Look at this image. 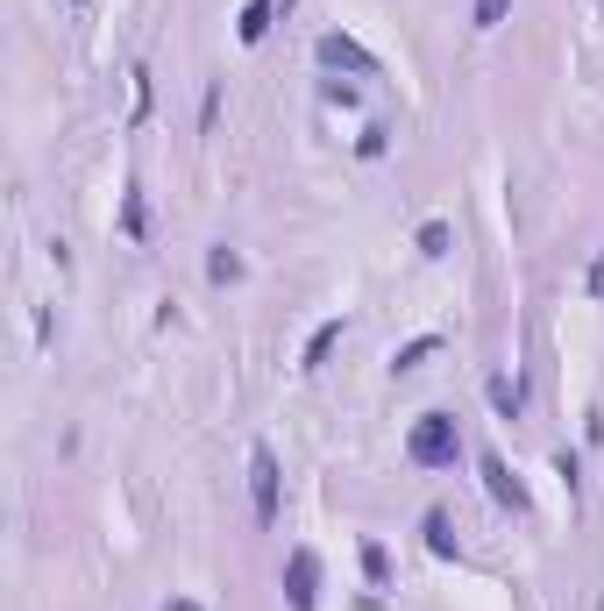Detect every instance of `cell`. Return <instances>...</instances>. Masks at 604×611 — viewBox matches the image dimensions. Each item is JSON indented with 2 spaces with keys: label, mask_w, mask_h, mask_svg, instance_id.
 Listing matches in <instances>:
<instances>
[{
  "label": "cell",
  "mask_w": 604,
  "mask_h": 611,
  "mask_svg": "<svg viewBox=\"0 0 604 611\" xmlns=\"http://www.w3.org/2000/svg\"><path fill=\"white\" fill-rule=\"evenodd\" d=\"M405 455H413L420 469H456V455H462L456 420H448V412H420L413 434H405Z\"/></svg>",
  "instance_id": "cell-1"
},
{
  "label": "cell",
  "mask_w": 604,
  "mask_h": 611,
  "mask_svg": "<svg viewBox=\"0 0 604 611\" xmlns=\"http://www.w3.org/2000/svg\"><path fill=\"white\" fill-rule=\"evenodd\" d=\"M284 604L292 611L321 604V555H313V547H292V555H284Z\"/></svg>",
  "instance_id": "cell-2"
},
{
  "label": "cell",
  "mask_w": 604,
  "mask_h": 611,
  "mask_svg": "<svg viewBox=\"0 0 604 611\" xmlns=\"http://www.w3.org/2000/svg\"><path fill=\"white\" fill-rule=\"evenodd\" d=\"M249 498H256V519L278 527V455H270L264 441L249 449Z\"/></svg>",
  "instance_id": "cell-3"
},
{
  "label": "cell",
  "mask_w": 604,
  "mask_h": 611,
  "mask_svg": "<svg viewBox=\"0 0 604 611\" xmlns=\"http://www.w3.org/2000/svg\"><path fill=\"white\" fill-rule=\"evenodd\" d=\"M321 65H327V71H362V79H370L377 57L362 50V43H349V36H321Z\"/></svg>",
  "instance_id": "cell-4"
},
{
  "label": "cell",
  "mask_w": 604,
  "mask_h": 611,
  "mask_svg": "<svg viewBox=\"0 0 604 611\" xmlns=\"http://www.w3.org/2000/svg\"><path fill=\"white\" fill-rule=\"evenodd\" d=\"M483 490H491V498L505 505V512H526V484H519V476H512L497 455H483Z\"/></svg>",
  "instance_id": "cell-5"
},
{
  "label": "cell",
  "mask_w": 604,
  "mask_h": 611,
  "mask_svg": "<svg viewBox=\"0 0 604 611\" xmlns=\"http://www.w3.org/2000/svg\"><path fill=\"white\" fill-rule=\"evenodd\" d=\"M491 406L505 412V420H519L526 412V377H491Z\"/></svg>",
  "instance_id": "cell-6"
},
{
  "label": "cell",
  "mask_w": 604,
  "mask_h": 611,
  "mask_svg": "<svg viewBox=\"0 0 604 611\" xmlns=\"http://www.w3.org/2000/svg\"><path fill=\"white\" fill-rule=\"evenodd\" d=\"M270 14H278L270 0H249V8H242V22H235V36H242V43H264V36H270Z\"/></svg>",
  "instance_id": "cell-7"
},
{
  "label": "cell",
  "mask_w": 604,
  "mask_h": 611,
  "mask_svg": "<svg viewBox=\"0 0 604 611\" xmlns=\"http://www.w3.org/2000/svg\"><path fill=\"white\" fill-rule=\"evenodd\" d=\"M342 335H349V320H327V327H321V335H313V341H306V370H321V363H327V355H335V341H342Z\"/></svg>",
  "instance_id": "cell-8"
},
{
  "label": "cell",
  "mask_w": 604,
  "mask_h": 611,
  "mask_svg": "<svg viewBox=\"0 0 604 611\" xmlns=\"http://www.w3.org/2000/svg\"><path fill=\"white\" fill-rule=\"evenodd\" d=\"M206 278H214V285H235V278H242V257H235L228 242H221L214 257H206Z\"/></svg>",
  "instance_id": "cell-9"
},
{
  "label": "cell",
  "mask_w": 604,
  "mask_h": 611,
  "mask_svg": "<svg viewBox=\"0 0 604 611\" xmlns=\"http://www.w3.org/2000/svg\"><path fill=\"white\" fill-rule=\"evenodd\" d=\"M121 228H128V242H143V235H149V206H143V192H128V206H121Z\"/></svg>",
  "instance_id": "cell-10"
},
{
  "label": "cell",
  "mask_w": 604,
  "mask_h": 611,
  "mask_svg": "<svg viewBox=\"0 0 604 611\" xmlns=\"http://www.w3.org/2000/svg\"><path fill=\"white\" fill-rule=\"evenodd\" d=\"M420 257H448V220H427V228H420Z\"/></svg>",
  "instance_id": "cell-11"
},
{
  "label": "cell",
  "mask_w": 604,
  "mask_h": 611,
  "mask_svg": "<svg viewBox=\"0 0 604 611\" xmlns=\"http://www.w3.org/2000/svg\"><path fill=\"white\" fill-rule=\"evenodd\" d=\"M427 547H434V555H456V533H448L441 512H427Z\"/></svg>",
  "instance_id": "cell-12"
},
{
  "label": "cell",
  "mask_w": 604,
  "mask_h": 611,
  "mask_svg": "<svg viewBox=\"0 0 604 611\" xmlns=\"http://www.w3.org/2000/svg\"><path fill=\"white\" fill-rule=\"evenodd\" d=\"M384 150H391V128L370 122V128H362V143H356V157H384Z\"/></svg>",
  "instance_id": "cell-13"
},
{
  "label": "cell",
  "mask_w": 604,
  "mask_h": 611,
  "mask_svg": "<svg viewBox=\"0 0 604 611\" xmlns=\"http://www.w3.org/2000/svg\"><path fill=\"white\" fill-rule=\"evenodd\" d=\"M434 349H441V341H434V335H420V341H413V349H399V363H391V370H420V363H427V355H434Z\"/></svg>",
  "instance_id": "cell-14"
},
{
  "label": "cell",
  "mask_w": 604,
  "mask_h": 611,
  "mask_svg": "<svg viewBox=\"0 0 604 611\" xmlns=\"http://www.w3.org/2000/svg\"><path fill=\"white\" fill-rule=\"evenodd\" d=\"M505 14H512V0H477V8H470V22H477V29H497Z\"/></svg>",
  "instance_id": "cell-15"
},
{
  "label": "cell",
  "mask_w": 604,
  "mask_h": 611,
  "mask_svg": "<svg viewBox=\"0 0 604 611\" xmlns=\"http://www.w3.org/2000/svg\"><path fill=\"white\" fill-rule=\"evenodd\" d=\"M591 292H597V299H604V257L591 263Z\"/></svg>",
  "instance_id": "cell-16"
},
{
  "label": "cell",
  "mask_w": 604,
  "mask_h": 611,
  "mask_svg": "<svg viewBox=\"0 0 604 611\" xmlns=\"http://www.w3.org/2000/svg\"><path fill=\"white\" fill-rule=\"evenodd\" d=\"M164 611H200V604H192V598H171V604H164Z\"/></svg>",
  "instance_id": "cell-17"
}]
</instances>
